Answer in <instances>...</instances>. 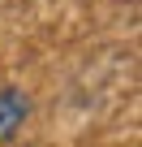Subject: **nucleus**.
<instances>
[{
  "label": "nucleus",
  "instance_id": "1",
  "mask_svg": "<svg viewBox=\"0 0 142 147\" xmlns=\"http://www.w3.org/2000/svg\"><path fill=\"white\" fill-rule=\"evenodd\" d=\"M26 95L22 91H13V87H5L0 91V143H9L17 130H22V121H26Z\"/></svg>",
  "mask_w": 142,
  "mask_h": 147
}]
</instances>
